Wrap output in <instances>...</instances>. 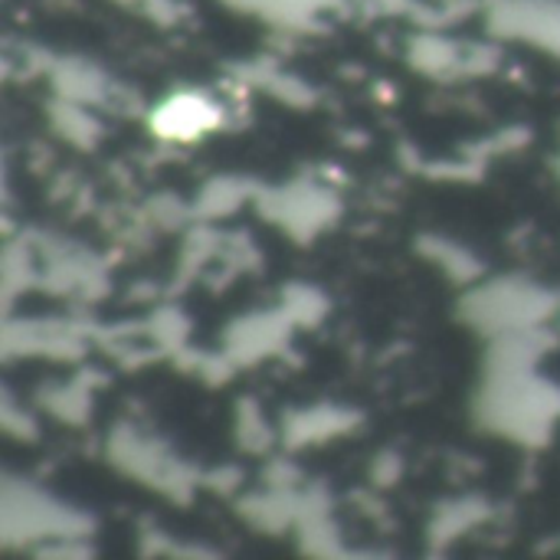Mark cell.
<instances>
[{
	"instance_id": "obj_1",
	"label": "cell",
	"mask_w": 560,
	"mask_h": 560,
	"mask_svg": "<svg viewBox=\"0 0 560 560\" xmlns=\"http://www.w3.org/2000/svg\"><path fill=\"white\" fill-rule=\"evenodd\" d=\"M213 125V108L203 102V98H194V95H184V98H174L161 108L158 115V128L164 135H177V138H190L203 128Z\"/></svg>"
}]
</instances>
